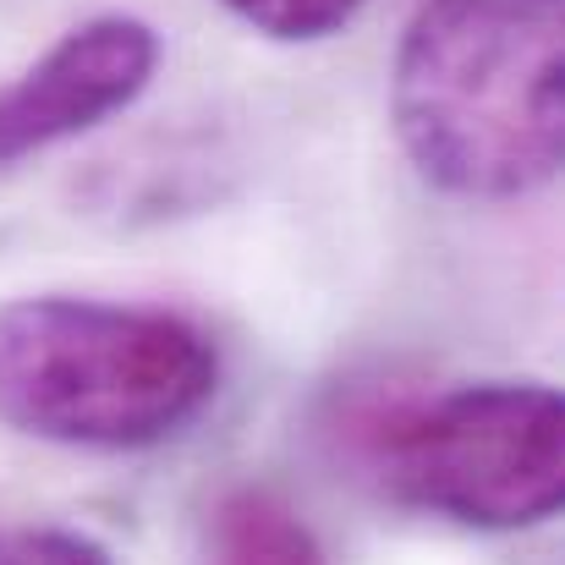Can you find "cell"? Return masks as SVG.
Here are the masks:
<instances>
[{"mask_svg": "<svg viewBox=\"0 0 565 565\" xmlns=\"http://www.w3.org/2000/svg\"><path fill=\"white\" fill-rule=\"evenodd\" d=\"M390 116L417 177L450 198L544 192L565 166V0H423Z\"/></svg>", "mask_w": 565, "mask_h": 565, "instance_id": "obj_1", "label": "cell"}, {"mask_svg": "<svg viewBox=\"0 0 565 565\" xmlns=\"http://www.w3.org/2000/svg\"><path fill=\"white\" fill-rule=\"evenodd\" d=\"M324 439L374 494L461 527L516 533L565 505V401L539 379L439 395L395 374L347 379L324 412Z\"/></svg>", "mask_w": 565, "mask_h": 565, "instance_id": "obj_2", "label": "cell"}, {"mask_svg": "<svg viewBox=\"0 0 565 565\" xmlns=\"http://www.w3.org/2000/svg\"><path fill=\"white\" fill-rule=\"evenodd\" d=\"M214 341L166 308L99 297L0 302V423L77 450H149L214 401Z\"/></svg>", "mask_w": 565, "mask_h": 565, "instance_id": "obj_3", "label": "cell"}, {"mask_svg": "<svg viewBox=\"0 0 565 565\" xmlns=\"http://www.w3.org/2000/svg\"><path fill=\"white\" fill-rule=\"evenodd\" d=\"M160 66V39L143 17L110 11L61 33L22 77L0 88V171L66 143L127 110Z\"/></svg>", "mask_w": 565, "mask_h": 565, "instance_id": "obj_4", "label": "cell"}, {"mask_svg": "<svg viewBox=\"0 0 565 565\" xmlns=\"http://www.w3.org/2000/svg\"><path fill=\"white\" fill-rule=\"evenodd\" d=\"M203 550L214 561L231 565H313L324 550L308 533V522L269 489H231L214 500L209 527H203Z\"/></svg>", "mask_w": 565, "mask_h": 565, "instance_id": "obj_5", "label": "cell"}, {"mask_svg": "<svg viewBox=\"0 0 565 565\" xmlns=\"http://www.w3.org/2000/svg\"><path fill=\"white\" fill-rule=\"evenodd\" d=\"M220 6L231 17H242L247 28H258L269 39H286V44L330 39L363 11V0H220Z\"/></svg>", "mask_w": 565, "mask_h": 565, "instance_id": "obj_6", "label": "cell"}, {"mask_svg": "<svg viewBox=\"0 0 565 565\" xmlns=\"http://www.w3.org/2000/svg\"><path fill=\"white\" fill-rule=\"evenodd\" d=\"M110 550L72 527H28L0 522V565H105Z\"/></svg>", "mask_w": 565, "mask_h": 565, "instance_id": "obj_7", "label": "cell"}]
</instances>
